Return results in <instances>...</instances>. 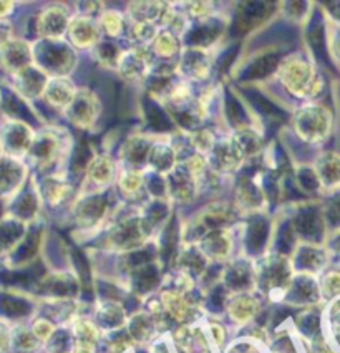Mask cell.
Masks as SVG:
<instances>
[{"instance_id":"6da1fadb","label":"cell","mask_w":340,"mask_h":353,"mask_svg":"<svg viewBox=\"0 0 340 353\" xmlns=\"http://www.w3.org/2000/svg\"><path fill=\"white\" fill-rule=\"evenodd\" d=\"M262 85L277 86L289 98L294 110L307 101H322L327 92V77L314 53L304 47L284 53L272 75L266 78Z\"/></svg>"},{"instance_id":"7a4b0ae2","label":"cell","mask_w":340,"mask_h":353,"mask_svg":"<svg viewBox=\"0 0 340 353\" xmlns=\"http://www.w3.org/2000/svg\"><path fill=\"white\" fill-rule=\"evenodd\" d=\"M75 153V138L68 126L60 123H45L37 128L34 143L26 161L35 176L52 174L57 171H70Z\"/></svg>"},{"instance_id":"3957f363","label":"cell","mask_w":340,"mask_h":353,"mask_svg":"<svg viewBox=\"0 0 340 353\" xmlns=\"http://www.w3.org/2000/svg\"><path fill=\"white\" fill-rule=\"evenodd\" d=\"M337 118L330 105L323 101H307L290 112L289 130L301 145L323 150L334 137Z\"/></svg>"},{"instance_id":"277c9868","label":"cell","mask_w":340,"mask_h":353,"mask_svg":"<svg viewBox=\"0 0 340 353\" xmlns=\"http://www.w3.org/2000/svg\"><path fill=\"white\" fill-rule=\"evenodd\" d=\"M118 204L120 201L113 190L108 192H77L68 212L81 231H95L108 225Z\"/></svg>"},{"instance_id":"5b68a950","label":"cell","mask_w":340,"mask_h":353,"mask_svg":"<svg viewBox=\"0 0 340 353\" xmlns=\"http://www.w3.org/2000/svg\"><path fill=\"white\" fill-rule=\"evenodd\" d=\"M34 61L48 77H73L80 53L67 40H34Z\"/></svg>"},{"instance_id":"8992f818","label":"cell","mask_w":340,"mask_h":353,"mask_svg":"<svg viewBox=\"0 0 340 353\" xmlns=\"http://www.w3.org/2000/svg\"><path fill=\"white\" fill-rule=\"evenodd\" d=\"M105 105L100 93L88 85H79L77 95L73 101L60 114L68 126L81 133H95L103 118Z\"/></svg>"},{"instance_id":"52a82bcc","label":"cell","mask_w":340,"mask_h":353,"mask_svg":"<svg viewBox=\"0 0 340 353\" xmlns=\"http://www.w3.org/2000/svg\"><path fill=\"white\" fill-rule=\"evenodd\" d=\"M73 14L72 3L48 2L39 6L30 15V40H63Z\"/></svg>"},{"instance_id":"ba28073f","label":"cell","mask_w":340,"mask_h":353,"mask_svg":"<svg viewBox=\"0 0 340 353\" xmlns=\"http://www.w3.org/2000/svg\"><path fill=\"white\" fill-rule=\"evenodd\" d=\"M121 166L110 150L93 151L80 176L79 192H108L117 184Z\"/></svg>"},{"instance_id":"9c48e42d","label":"cell","mask_w":340,"mask_h":353,"mask_svg":"<svg viewBox=\"0 0 340 353\" xmlns=\"http://www.w3.org/2000/svg\"><path fill=\"white\" fill-rule=\"evenodd\" d=\"M35 179L45 211L70 209L79 192V184H75V178L70 171L65 170L52 172V174L35 176Z\"/></svg>"},{"instance_id":"30bf717a","label":"cell","mask_w":340,"mask_h":353,"mask_svg":"<svg viewBox=\"0 0 340 353\" xmlns=\"http://www.w3.org/2000/svg\"><path fill=\"white\" fill-rule=\"evenodd\" d=\"M216 50L184 47L178 60V75L191 85L206 86L212 83L216 70Z\"/></svg>"},{"instance_id":"8fae6325","label":"cell","mask_w":340,"mask_h":353,"mask_svg":"<svg viewBox=\"0 0 340 353\" xmlns=\"http://www.w3.org/2000/svg\"><path fill=\"white\" fill-rule=\"evenodd\" d=\"M157 134L158 133H154V131L145 130H134L126 134L125 139L118 145L117 153H114L121 170L146 171L150 151L154 139H157Z\"/></svg>"},{"instance_id":"7c38bea8","label":"cell","mask_w":340,"mask_h":353,"mask_svg":"<svg viewBox=\"0 0 340 353\" xmlns=\"http://www.w3.org/2000/svg\"><path fill=\"white\" fill-rule=\"evenodd\" d=\"M37 128L39 126L20 118L0 117V139H2L6 156L26 159L35 139Z\"/></svg>"},{"instance_id":"4fadbf2b","label":"cell","mask_w":340,"mask_h":353,"mask_svg":"<svg viewBox=\"0 0 340 353\" xmlns=\"http://www.w3.org/2000/svg\"><path fill=\"white\" fill-rule=\"evenodd\" d=\"M210 168L221 178L234 179L244 170L248 159L231 134H221L216 146L208 156Z\"/></svg>"},{"instance_id":"5bb4252c","label":"cell","mask_w":340,"mask_h":353,"mask_svg":"<svg viewBox=\"0 0 340 353\" xmlns=\"http://www.w3.org/2000/svg\"><path fill=\"white\" fill-rule=\"evenodd\" d=\"M154 65V55L151 48L145 47H126L120 65L114 75L121 81L131 86H141L146 83Z\"/></svg>"},{"instance_id":"9a60e30c","label":"cell","mask_w":340,"mask_h":353,"mask_svg":"<svg viewBox=\"0 0 340 353\" xmlns=\"http://www.w3.org/2000/svg\"><path fill=\"white\" fill-rule=\"evenodd\" d=\"M166 179V191L168 201L174 208H190L194 206L201 199L199 181L194 178V174L184 166L183 161H179L170 174L165 176Z\"/></svg>"},{"instance_id":"2e32d148","label":"cell","mask_w":340,"mask_h":353,"mask_svg":"<svg viewBox=\"0 0 340 353\" xmlns=\"http://www.w3.org/2000/svg\"><path fill=\"white\" fill-rule=\"evenodd\" d=\"M32 172L26 159L3 156L0 159V201L3 204L14 199L30 183Z\"/></svg>"},{"instance_id":"e0dca14e","label":"cell","mask_w":340,"mask_h":353,"mask_svg":"<svg viewBox=\"0 0 340 353\" xmlns=\"http://www.w3.org/2000/svg\"><path fill=\"white\" fill-rule=\"evenodd\" d=\"M34 40L17 35L0 47V73L3 78L17 75L34 65Z\"/></svg>"},{"instance_id":"ac0fdd59","label":"cell","mask_w":340,"mask_h":353,"mask_svg":"<svg viewBox=\"0 0 340 353\" xmlns=\"http://www.w3.org/2000/svg\"><path fill=\"white\" fill-rule=\"evenodd\" d=\"M310 166L321 184L322 198L340 192V151L323 148L310 159Z\"/></svg>"},{"instance_id":"d6986e66","label":"cell","mask_w":340,"mask_h":353,"mask_svg":"<svg viewBox=\"0 0 340 353\" xmlns=\"http://www.w3.org/2000/svg\"><path fill=\"white\" fill-rule=\"evenodd\" d=\"M6 212H9L10 216L17 217V219L28 225L39 224L40 217L45 212V208L42 198H40L39 186H37L35 174L32 176L30 183L14 199H10L6 204Z\"/></svg>"},{"instance_id":"ffe728a7","label":"cell","mask_w":340,"mask_h":353,"mask_svg":"<svg viewBox=\"0 0 340 353\" xmlns=\"http://www.w3.org/2000/svg\"><path fill=\"white\" fill-rule=\"evenodd\" d=\"M65 40L81 55V53L92 52L103 40V32H101L98 19L73 14Z\"/></svg>"},{"instance_id":"44dd1931","label":"cell","mask_w":340,"mask_h":353,"mask_svg":"<svg viewBox=\"0 0 340 353\" xmlns=\"http://www.w3.org/2000/svg\"><path fill=\"white\" fill-rule=\"evenodd\" d=\"M114 196L128 206H143L148 201V174L146 171L121 170L113 188Z\"/></svg>"},{"instance_id":"7402d4cb","label":"cell","mask_w":340,"mask_h":353,"mask_svg":"<svg viewBox=\"0 0 340 353\" xmlns=\"http://www.w3.org/2000/svg\"><path fill=\"white\" fill-rule=\"evenodd\" d=\"M48 78L50 77L34 63L28 68L22 70V72H19L17 75L6 78V80L20 98H23L27 103L37 105L42 100L43 90L47 86Z\"/></svg>"},{"instance_id":"603a6c76","label":"cell","mask_w":340,"mask_h":353,"mask_svg":"<svg viewBox=\"0 0 340 353\" xmlns=\"http://www.w3.org/2000/svg\"><path fill=\"white\" fill-rule=\"evenodd\" d=\"M77 90H79V83L73 80V77H50L40 103L60 117L70 106L77 95Z\"/></svg>"},{"instance_id":"cb8c5ba5","label":"cell","mask_w":340,"mask_h":353,"mask_svg":"<svg viewBox=\"0 0 340 353\" xmlns=\"http://www.w3.org/2000/svg\"><path fill=\"white\" fill-rule=\"evenodd\" d=\"M290 282V262L284 254H274L264 259L259 268V284L262 290H281L288 292Z\"/></svg>"},{"instance_id":"d4e9b609","label":"cell","mask_w":340,"mask_h":353,"mask_svg":"<svg viewBox=\"0 0 340 353\" xmlns=\"http://www.w3.org/2000/svg\"><path fill=\"white\" fill-rule=\"evenodd\" d=\"M32 225H28L17 217L3 212L0 216V261H7L17 248L26 241Z\"/></svg>"},{"instance_id":"484cf974","label":"cell","mask_w":340,"mask_h":353,"mask_svg":"<svg viewBox=\"0 0 340 353\" xmlns=\"http://www.w3.org/2000/svg\"><path fill=\"white\" fill-rule=\"evenodd\" d=\"M232 245H234V237H232V228L216 229V231L208 232L198 242V248L203 250L208 261L223 262L229 254H231Z\"/></svg>"},{"instance_id":"4316f807","label":"cell","mask_w":340,"mask_h":353,"mask_svg":"<svg viewBox=\"0 0 340 353\" xmlns=\"http://www.w3.org/2000/svg\"><path fill=\"white\" fill-rule=\"evenodd\" d=\"M34 312V303L15 290L0 289V319L12 325H19V320L28 317Z\"/></svg>"},{"instance_id":"83f0119b","label":"cell","mask_w":340,"mask_h":353,"mask_svg":"<svg viewBox=\"0 0 340 353\" xmlns=\"http://www.w3.org/2000/svg\"><path fill=\"white\" fill-rule=\"evenodd\" d=\"M125 42H118V40H112V39H105L101 40L100 43L93 48L92 52L88 53L90 59H92L93 63L97 67L103 68L105 72H117L118 65H120V60L123 57V53L126 50Z\"/></svg>"},{"instance_id":"f1b7e54d","label":"cell","mask_w":340,"mask_h":353,"mask_svg":"<svg viewBox=\"0 0 340 353\" xmlns=\"http://www.w3.org/2000/svg\"><path fill=\"white\" fill-rule=\"evenodd\" d=\"M183 50V37L173 30H170V28L159 30L153 45H151V52H153L154 60L159 61H178Z\"/></svg>"},{"instance_id":"f546056e","label":"cell","mask_w":340,"mask_h":353,"mask_svg":"<svg viewBox=\"0 0 340 353\" xmlns=\"http://www.w3.org/2000/svg\"><path fill=\"white\" fill-rule=\"evenodd\" d=\"M98 23H100L101 32H103L105 39L118 40V42L126 43V35H128L130 22L126 19L123 9H117V7H106L98 17Z\"/></svg>"},{"instance_id":"4dcf8cb0","label":"cell","mask_w":340,"mask_h":353,"mask_svg":"<svg viewBox=\"0 0 340 353\" xmlns=\"http://www.w3.org/2000/svg\"><path fill=\"white\" fill-rule=\"evenodd\" d=\"M321 297V289L319 284L310 277L309 274H302L296 281L290 282L288 289V301L297 303H310L317 302Z\"/></svg>"},{"instance_id":"1f68e13d","label":"cell","mask_w":340,"mask_h":353,"mask_svg":"<svg viewBox=\"0 0 340 353\" xmlns=\"http://www.w3.org/2000/svg\"><path fill=\"white\" fill-rule=\"evenodd\" d=\"M296 256L297 269L304 270L306 274L319 272L327 264V250L319 248L317 244H306L301 245Z\"/></svg>"},{"instance_id":"d6a6232c","label":"cell","mask_w":340,"mask_h":353,"mask_svg":"<svg viewBox=\"0 0 340 353\" xmlns=\"http://www.w3.org/2000/svg\"><path fill=\"white\" fill-rule=\"evenodd\" d=\"M221 134L223 133H221L218 128H214L212 125H208V126H203V128L192 131L190 134H186V139L192 153L206 156L208 158L212 151V148H214L216 143H218Z\"/></svg>"},{"instance_id":"836d02e7","label":"cell","mask_w":340,"mask_h":353,"mask_svg":"<svg viewBox=\"0 0 340 353\" xmlns=\"http://www.w3.org/2000/svg\"><path fill=\"white\" fill-rule=\"evenodd\" d=\"M165 302V312L168 317L178 320V322H188L194 317V307L191 301L179 292H165L163 294Z\"/></svg>"},{"instance_id":"e575fe53","label":"cell","mask_w":340,"mask_h":353,"mask_svg":"<svg viewBox=\"0 0 340 353\" xmlns=\"http://www.w3.org/2000/svg\"><path fill=\"white\" fill-rule=\"evenodd\" d=\"M315 7L317 6L310 2H281L279 15H282L292 26L304 27L314 17Z\"/></svg>"},{"instance_id":"d590c367","label":"cell","mask_w":340,"mask_h":353,"mask_svg":"<svg viewBox=\"0 0 340 353\" xmlns=\"http://www.w3.org/2000/svg\"><path fill=\"white\" fill-rule=\"evenodd\" d=\"M158 32H159V27L151 22L130 23L128 35H126V45H128V47L151 48L154 39H157Z\"/></svg>"},{"instance_id":"8d00e7d4","label":"cell","mask_w":340,"mask_h":353,"mask_svg":"<svg viewBox=\"0 0 340 353\" xmlns=\"http://www.w3.org/2000/svg\"><path fill=\"white\" fill-rule=\"evenodd\" d=\"M229 315L239 323H246L252 320L259 312V302L252 295H239L229 302Z\"/></svg>"},{"instance_id":"74e56055","label":"cell","mask_w":340,"mask_h":353,"mask_svg":"<svg viewBox=\"0 0 340 353\" xmlns=\"http://www.w3.org/2000/svg\"><path fill=\"white\" fill-rule=\"evenodd\" d=\"M39 339L32 334L30 327L14 325L12 327V350L14 353H35L40 348Z\"/></svg>"},{"instance_id":"f35d334b","label":"cell","mask_w":340,"mask_h":353,"mask_svg":"<svg viewBox=\"0 0 340 353\" xmlns=\"http://www.w3.org/2000/svg\"><path fill=\"white\" fill-rule=\"evenodd\" d=\"M266 212L262 214H254L249 216V228H248V245L249 250L252 252H259L262 245L266 244V239H268V221L264 219Z\"/></svg>"},{"instance_id":"ab89813d","label":"cell","mask_w":340,"mask_h":353,"mask_svg":"<svg viewBox=\"0 0 340 353\" xmlns=\"http://www.w3.org/2000/svg\"><path fill=\"white\" fill-rule=\"evenodd\" d=\"M224 281H226V285L229 289H234V290L249 289V287L252 285V270L248 264L237 262V264L231 265V268L226 270Z\"/></svg>"},{"instance_id":"60d3db41","label":"cell","mask_w":340,"mask_h":353,"mask_svg":"<svg viewBox=\"0 0 340 353\" xmlns=\"http://www.w3.org/2000/svg\"><path fill=\"white\" fill-rule=\"evenodd\" d=\"M323 221H326L327 231L334 232L340 229V192L327 196L321 199Z\"/></svg>"},{"instance_id":"b9f144b4","label":"cell","mask_w":340,"mask_h":353,"mask_svg":"<svg viewBox=\"0 0 340 353\" xmlns=\"http://www.w3.org/2000/svg\"><path fill=\"white\" fill-rule=\"evenodd\" d=\"M153 320L150 315H134L130 323V339L133 340H148L151 332H153Z\"/></svg>"},{"instance_id":"7bdbcfd3","label":"cell","mask_w":340,"mask_h":353,"mask_svg":"<svg viewBox=\"0 0 340 353\" xmlns=\"http://www.w3.org/2000/svg\"><path fill=\"white\" fill-rule=\"evenodd\" d=\"M319 289H321L322 297H326L327 301L339 299L340 297V270L334 269L323 274Z\"/></svg>"},{"instance_id":"ee69618b","label":"cell","mask_w":340,"mask_h":353,"mask_svg":"<svg viewBox=\"0 0 340 353\" xmlns=\"http://www.w3.org/2000/svg\"><path fill=\"white\" fill-rule=\"evenodd\" d=\"M30 330L40 343H48V340L55 335L57 328L53 325V322L47 317H37L34 322L30 323Z\"/></svg>"},{"instance_id":"f6af8a7d","label":"cell","mask_w":340,"mask_h":353,"mask_svg":"<svg viewBox=\"0 0 340 353\" xmlns=\"http://www.w3.org/2000/svg\"><path fill=\"white\" fill-rule=\"evenodd\" d=\"M98 320H100L101 325L106 327H120L123 322V312L118 310L117 305H106L103 310L98 314Z\"/></svg>"},{"instance_id":"bcb514c9","label":"cell","mask_w":340,"mask_h":353,"mask_svg":"<svg viewBox=\"0 0 340 353\" xmlns=\"http://www.w3.org/2000/svg\"><path fill=\"white\" fill-rule=\"evenodd\" d=\"M329 314H330L329 320H330L332 336H334V343H335V347L340 350V297L332 301Z\"/></svg>"},{"instance_id":"7dc6e473","label":"cell","mask_w":340,"mask_h":353,"mask_svg":"<svg viewBox=\"0 0 340 353\" xmlns=\"http://www.w3.org/2000/svg\"><path fill=\"white\" fill-rule=\"evenodd\" d=\"M12 323L0 319V353H10L12 350Z\"/></svg>"},{"instance_id":"c3c4849f","label":"cell","mask_w":340,"mask_h":353,"mask_svg":"<svg viewBox=\"0 0 340 353\" xmlns=\"http://www.w3.org/2000/svg\"><path fill=\"white\" fill-rule=\"evenodd\" d=\"M17 2H10V0H0V20L14 19L19 9Z\"/></svg>"},{"instance_id":"681fc988","label":"cell","mask_w":340,"mask_h":353,"mask_svg":"<svg viewBox=\"0 0 340 353\" xmlns=\"http://www.w3.org/2000/svg\"><path fill=\"white\" fill-rule=\"evenodd\" d=\"M75 353H95V345L93 343H77Z\"/></svg>"},{"instance_id":"f907efd6","label":"cell","mask_w":340,"mask_h":353,"mask_svg":"<svg viewBox=\"0 0 340 353\" xmlns=\"http://www.w3.org/2000/svg\"><path fill=\"white\" fill-rule=\"evenodd\" d=\"M211 330H212V335H214L216 342L223 343L224 336H226V334H224V328L221 325H211Z\"/></svg>"},{"instance_id":"816d5d0a","label":"cell","mask_w":340,"mask_h":353,"mask_svg":"<svg viewBox=\"0 0 340 353\" xmlns=\"http://www.w3.org/2000/svg\"><path fill=\"white\" fill-rule=\"evenodd\" d=\"M6 156V150H3V145H2V139H0V159Z\"/></svg>"}]
</instances>
